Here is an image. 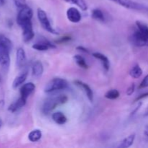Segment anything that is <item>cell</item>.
<instances>
[{"instance_id":"obj_1","label":"cell","mask_w":148,"mask_h":148,"mask_svg":"<svg viewBox=\"0 0 148 148\" xmlns=\"http://www.w3.org/2000/svg\"><path fill=\"white\" fill-rule=\"evenodd\" d=\"M137 29L131 36V41L140 47L148 46V26L141 21H136Z\"/></svg>"},{"instance_id":"obj_2","label":"cell","mask_w":148,"mask_h":148,"mask_svg":"<svg viewBox=\"0 0 148 148\" xmlns=\"http://www.w3.org/2000/svg\"><path fill=\"white\" fill-rule=\"evenodd\" d=\"M68 101V97L65 95H59L57 96L50 97L43 103L42 111L44 114H49L57 106L64 105Z\"/></svg>"},{"instance_id":"obj_3","label":"cell","mask_w":148,"mask_h":148,"mask_svg":"<svg viewBox=\"0 0 148 148\" xmlns=\"http://www.w3.org/2000/svg\"><path fill=\"white\" fill-rule=\"evenodd\" d=\"M68 87L67 81L64 79L59 77H56L52 79L44 88L45 92L50 93L55 91L61 90L66 89Z\"/></svg>"},{"instance_id":"obj_4","label":"cell","mask_w":148,"mask_h":148,"mask_svg":"<svg viewBox=\"0 0 148 148\" xmlns=\"http://www.w3.org/2000/svg\"><path fill=\"white\" fill-rule=\"evenodd\" d=\"M37 15L39 22H40V25H41L42 27H43V29H45L46 31H48L50 33H52V34H59L58 32H56V30L51 26L50 21H49V18H48L47 14H46V12H45L44 10H43L40 8L38 9Z\"/></svg>"},{"instance_id":"obj_5","label":"cell","mask_w":148,"mask_h":148,"mask_svg":"<svg viewBox=\"0 0 148 148\" xmlns=\"http://www.w3.org/2000/svg\"><path fill=\"white\" fill-rule=\"evenodd\" d=\"M33 10L28 6L23 7L20 9L18 14L17 17V23L21 27L23 25L31 21V19L33 17Z\"/></svg>"},{"instance_id":"obj_6","label":"cell","mask_w":148,"mask_h":148,"mask_svg":"<svg viewBox=\"0 0 148 148\" xmlns=\"http://www.w3.org/2000/svg\"><path fill=\"white\" fill-rule=\"evenodd\" d=\"M110 1L116 3L119 5H121L125 8L130 9V10H147L148 11V7H146L145 5L140 4V3L132 1V0H110Z\"/></svg>"},{"instance_id":"obj_7","label":"cell","mask_w":148,"mask_h":148,"mask_svg":"<svg viewBox=\"0 0 148 148\" xmlns=\"http://www.w3.org/2000/svg\"><path fill=\"white\" fill-rule=\"evenodd\" d=\"M23 29V39L24 42L27 43L34 38L35 33L33 31L32 22L30 21L21 26Z\"/></svg>"},{"instance_id":"obj_8","label":"cell","mask_w":148,"mask_h":148,"mask_svg":"<svg viewBox=\"0 0 148 148\" xmlns=\"http://www.w3.org/2000/svg\"><path fill=\"white\" fill-rule=\"evenodd\" d=\"M10 51L0 45V65L4 69L9 68L10 64Z\"/></svg>"},{"instance_id":"obj_9","label":"cell","mask_w":148,"mask_h":148,"mask_svg":"<svg viewBox=\"0 0 148 148\" xmlns=\"http://www.w3.org/2000/svg\"><path fill=\"white\" fill-rule=\"evenodd\" d=\"M35 90H36V85L33 82H27L24 84L20 88V97L27 100L28 97L34 92Z\"/></svg>"},{"instance_id":"obj_10","label":"cell","mask_w":148,"mask_h":148,"mask_svg":"<svg viewBox=\"0 0 148 148\" xmlns=\"http://www.w3.org/2000/svg\"><path fill=\"white\" fill-rule=\"evenodd\" d=\"M66 17L70 22L77 23L81 20L82 16L79 10L75 7H69L66 11Z\"/></svg>"},{"instance_id":"obj_11","label":"cell","mask_w":148,"mask_h":148,"mask_svg":"<svg viewBox=\"0 0 148 148\" xmlns=\"http://www.w3.org/2000/svg\"><path fill=\"white\" fill-rule=\"evenodd\" d=\"M74 83H75L77 86L80 88L81 89L84 91L85 95H86L87 97H88V100H89L90 102H93V99H94L93 91L92 90L88 84L85 83V82H83L82 81H80V80H75V82H74Z\"/></svg>"},{"instance_id":"obj_12","label":"cell","mask_w":148,"mask_h":148,"mask_svg":"<svg viewBox=\"0 0 148 148\" xmlns=\"http://www.w3.org/2000/svg\"><path fill=\"white\" fill-rule=\"evenodd\" d=\"M32 48L35 49V50L39 51H44L49 50V49H56V46L54 44L51 43V42H49V40H43L38 42V43H35L34 45H33Z\"/></svg>"},{"instance_id":"obj_13","label":"cell","mask_w":148,"mask_h":148,"mask_svg":"<svg viewBox=\"0 0 148 148\" xmlns=\"http://www.w3.org/2000/svg\"><path fill=\"white\" fill-rule=\"evenodd\" d=\"M26 63V53L23 48H19L16 52V64L19 68H22Z\"/></svg>"},{"instance_id":"obj_14","label":"cell","mask_w":148,"mask_h":148,"mask_svg":"<svg viewBox=\"0 0 148 148\" xmlns=\"http://www.w3.org/2000/svg\"><path fill=\"white\" fill-rule=\"evenodd\" d=\"M26 102H27V100L24 99V98H22V97H20L17 101H14V103H12L9 106L8 111L12 113L16 112V111L21 109L23 106H25V105L26 104Z\"/></svg>"},{"instance_id":"obj_15","label":"cell","mask_w":148,"mask_h":148,"mask_svg":"<svg viewBox=\"0 0 148 148\" xmlns=\"http://www.w3.org/2000/svg\"><path fill=\"white\" fill-rule=\"evenodd\" d=\"M92 56L95 57V59H98V60L101 61V64L103 65V67L105 69L106 72H108L110 69V62L109 59H108L106 56H105L103 53H99V52H95V53H92Z\"/></svg>"},{"instance_id":"obj_16","label":"cell","mask_w":148,"mask_h":148,"mask_svg":"<svg viewBox=\"0 0 148 148\" xmlns=\"http://www.w3.org/2000/svg\"><path fill=\"white\" fill-rule=\"evenodd\" d=\"M43 72V66L40 61H36L32 66V74L33 76L36 78L41 77Z\"/></svg>"},{"instance_id":"obj_17","label":"cell","mask_w":148,"mask_h":148,"mask_svg":"<svg viewBox=\"0 0 148 148\" xmlns=\"http://www.w3.org/2000/svg\"><path fill=\"white\" fill-rule=\"evenodd\" d=\"M27 77V71H25V72H22L20 75H19L18 76H17L15 78H14V81H13L12 82V88H14V89H17V88H19L20 85H22L25 82Z\"/></svg>"},{"instance_id":"obj_18","label":"cell","mask_w":148,"mask_h":148,"mask_svg":"<svg viewBox=\"0 0 148 148\" xmlns=\"http://www.w3.org/2000/svg\"><path fill=\"white\" fill-rule=\"evenodd\" d=\"M52 119L53 120L55 123L59 124V125H63L67 121V118H66V116L62 112H60V111L53 113L52 114Z\"/></svg>"},{"instance_id":"obj_19","label":"cell","mask_w":148,"mask_h":148,"mask_svg":"<svg viewBox=\"0 0 148 148\" xmlns=\"http://www.w3.org/2000/svg\"><path fill=\"white\" fill-rule=\"evenodd\" d=\"M134 140H135V134H132L124 138L122 141L121 142L120 145H119V148H127L132 146L134 143Z\"/></svg>"},{"instance_id":"obj_20","label":"cell","mask_w":148,"mask_h":148,"mask_svg":"<svg viewBox=\"0 0 148 148\" xmlns=\"http://www.w3.org/2000/svg\"><path fill=\"white\" fill-rule=\"evenodd\" d=\"M0 45L4 46L7 49H8L10 51L12 50V40L9 38H7V36L3 34H0Z\"/></svg>"},{"instance_id":"obj_21","label":"cell","mask_w":148,"mask_h":148,"mask_svg":"<svg viewBox=\"0 0 148 148\" xmlns=\"http://www.w3.org/2000/svg\"><path fill=\"white\" fill-rule=\"evenodd\" d=\"M42 137V132L40 130H33L29 133L28 140L32 143H36L40 140Z\"/></svg>"},{"instance_id":"obj_22","label":"cell","mask_w":148,"mask_h":148,"mask_svg":"<svg viewBox=\"0 0 148 148\" xmlns=\"http://www.w3.org/2000/svg\"><path fill=\"white\" fill-rule=\"evenodd\" d=\"M130 75L132 77L134 78V79H137L140 78L143 75V69L140 66L139 64H136L135 66H133L132 69L130 72Z\"/></svg>"},{"instance_id":"obj_23","label":"cell","mask_w":148,"mask_h":148,"mask_svg":"<svg viewBox=\"0 0 148 148\" xmlns=\"http://www.w3.org/2000/svg\"><path fill=\"white\" fill-rule=\"evenodd\" d=\"M74 60H75V62H76L77 64L80 68L87 69L89 67L88 64H87L86 61H85V59H84L82 56H80V55H75V56H74Z\"/></svg>"},{"instance_id":"obj_24","label":"cell","mask_w":148,"mask_h":148,"mask_svg":"<svg viewBox=\"0 0 148 148\" xmlns=\"http://www.w3.org/2000/svg\"><path fill=\"white\" fill-rule=\"evenodd\" d=\"M92 17L98 21H105V16L103 12L100 9H94L92 12Z\"/></svg>"},{"instance_id":"obj_25","label":"cell","mask_w":148,"mask_h":148,"mask_svg":"<svg viewBox=\"0 0 148 148\" xmlns=\"http://www.w3.org/2000/svg\"><path fill=\"white\" fill-rule=\"evenodd\" d=\"M120 93L119 92V90L116 89H112L110 90L107 91L106 93L105 94L106 98L109 100H115L116 98H118L119 97Z\"/></svg>"},{"instance_id":"obj_26","label":"cell","mask_w":148,"mask_h":148,"mask_svg":"<svg viewBox=\"0 0 148 148\" xmlns=\"http://www.w3.org/2000/svg\"><path fill=\"white\" fill-rule=\"evenodd\" d=\"M66 2H70L72 4H76L77 7H79L83 11L88 10V6H87L86 2L84 0H65Z\"/></svg>"},{"instance_id":"obj_27","label":"cell","mask_w":148,"mask_h":148,"mask_svg":"<svg viewBox=\"0 0 148 148\" xmlns=\"http://www.w3.org/2000/svg\"><path fill=\"white\" fill-rule=\"evenodd\" d=\"M14 2L16 7L19 9H21L27 6L25 0H14Z\"/></svg>"},{"instance_id":"obj_28","label":"cell","mask_w":148,"mask_h":148,"mask_svg":"<svg viewBox=\"0 0 148 148\" xmlns=\"http://www.w3.org/2000/svg\"><path fill=\"white\" fill-rule=\"evenodd\" d=\"M148 88V75H146L143 79L141 82H140V85H139V89H143V88Z\"/></svg>"},{"instance_id":"obj_29","label":"cell","mask_w":148,"mask_h":148,"mask_svg":"<svg viewBox=\"0 0 148 148\" xmlns=\"http://www.w3.org/2000/svg\"><path fill=\"white\" fill-rule=\"evenodd\" d=\"M72 40V38H71L70 36H64V37L60 38L59 40H56V43H60V44H62V43H66V42L69 41V40Z\"/></svg>"},{"instance_id":"obj_30","label":"cell","mask_w":148,"mask_h":148,"mask_svg":"<svg viewBox=\"0 0 148 148\" xmlns=\"http://www.w3.org/2000/svg\"><path fill=\"white\" fill-rule=\"evenodd\" d=\"M134 90H135V85H134V83H132L127 90V95L130 96L134 93Z\"/></svg>"},{"instance_id":"obj_31","label":"cell","mask_w":148,"mask_h":148,"mask_svg":"<svg viewBox=\"0 0 148 148\" xmlns=\"http://www.w3.org/2000/svg\"><path fill=\"white\" fill-rule=\"evenodd\" d=\"M147 97H148V92H145V93L142 94V95H140V96L137 97V98L134 100V102H137V101H140V100H142V99H144V98H147Z\"/></svg>"},{"instance_id":"obj_32","label":"cell","mask_w":148,"mask_h":148,"mask_svg":"<svg viewBox=\"0 0 148 148\" xmlns=\"http://www.w3.org/2000/svg\"><path fill=\"white\" fill-rule=\"evenodd\" d=\"M76 49H77V50L79 51L83 52V53H89V50H88V49H87L86 48L83 47V46H77V47L76 48Z\"/></svg>"},{"instance_id":"obj_33","label":"cell","mask_w":148,"mask_h":148,"mask_svg":"<svg viewBox=\"0 0 148 148\" xmlns=\"http://www.w3.org/2000/svg\"><path fill=\"white\" fill-rule=\"evenodd\" d=\"M141 106H142V103H141V102H140V103H139V104H138V105L137 106V107H136V108H135V109H134V111H133L131 113V115H132V116L134 115V114H135L137 112V111H138V110L140 109V107H141Z\"/></svg>"},{"instance_id":"obj_34","label":"cell","mask_w":148,"mask_h":148,"mask_svg":"<svg viewBox=\"0 0 148 148\" xmlns=\"http://www.w3.org/2000/svg\"><path fill=\"white\" fill-rule=\"evenodd\" d=\"M144 134L146 137H148V125H146L145 127V130H144Z\"/></svg>"},{"instance_id":"obj_35","label":"cell","mask_w":148,"mask_h":148,"mask_svg":"<svg viewBox=\"0 0 148 148\" xmlns=\"http://www.w3.org/2000/svg\"><path fill=\"white\" fill-rule=\"evenodd\" d=\"M144 116L145 117H147L148 116V106H147V108H146L145 111V113H144Z\"/></svg>"},{"instance_id":"obj_36","label":"cell","mask_w":148,"mask_h":148,"mask_svg":"<svg viewBox=\"0 0 148 148\" xmlns=\"http://www.w3.org/2000/svg\"><path fill=\"white\" fill-rule=\"evenodd\" d=\"M4 0H0V7L4 5Z\"/></svg>"},{"instance_id":"obj_37","label":"cell","mask_w":148,"mask_h":148,"mask_svg":"<svg viewBox=\"0 0 148 148\" xmlns=\"http://www.w3.org/2000/svg\"><path fill=\"white\" fill-rule=\"evenodd\" d=\"M2 125H3V121H2V120H1V119H0V128H1V127H2Z\"/></svg>"},{"instance_id":"obj_38","label":"cell","mask_w":148,"mask_h":148,"mask_svg":"<svg viewBox=\"0 0 148 148\" xmlns=\"http://www.w3.org/2000/svg\"><path fill=\"white\" fill-rule=\"evenodd\" d=\"M1 82V75H0V82Z\"/></svg>"},{"instance_id":"obj_39","label":"cell","mask_w":148,"mask_h":148,"mask_svg":"<svg viewBox=\"0 0 148 148\" xmlns=\"http://www.w3.org/2000/svg\"><path fill=\"white\" fill-rule=\"evenodd\" d=\"M147 141H148V139H147Z\"/></svg>"}]
</instances>
